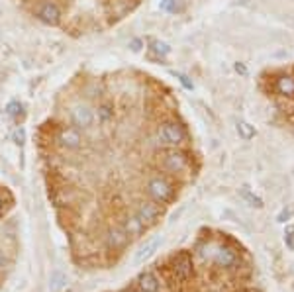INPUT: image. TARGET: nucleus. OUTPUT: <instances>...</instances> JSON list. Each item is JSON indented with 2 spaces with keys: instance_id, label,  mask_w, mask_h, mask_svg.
I'll use <instances>...</instances> for the list:
<instances>
[{
  "instance_id": "nucleus-1",
  "label": "nucleus",
  "mask_w": 294,
  "mask_h": 292,
  "mask_svg": "<svg viewBox=\"0 0 294 292\" xmlns=\"http://www.w3.org/2000/svg\"><path fill=\"white\" fill-rule=\"evenodd\" d=\"M147 192H149V196L153 198L155 202H169L171 198H173V194H175V189H173V184L165 180V178L161 177H155L149 180V184H147Z\"/></svg>"
},
{
  "instance_id": "nucleus-2",
  "label": "nucleus",
  "mask_w": 294,
  "mask_h": 292,
  "mask_svg": "<svg viewBox=\"0 0 294 292\" xmlns=\"http://www.w3.org/2000/svg\"><path fill=\"white\" fill-rule=\"evenodd\" d=\"M186 138L182 126H179L177 122H165L163 126L159 127V140L163 141L165 145H179Z\"/></svg>"
},
{
  "instance_id": "nucleus-3",
  "label": "nucleus",
  "mask_w": 294,
  "mask_h": 292,
  "mask_svg": "<svg viewBox=\"0 0 294 292\" xmlns=\"http://www.w3.org/2000/svg\"><path fill=\"white\" fill-rule=\"evenodd\" d=\"M173 275L180 282H186L192 277V259L189 253H179L173 261Z\"/></svg>"
},
{
  "instance_id": "nucleus-4",
  "label": "nucleus",
  "mask_w": 294,
  "mask_h": 292,
  "mask_svg": "<svg viewBox=\"0 0 294 292\" xmlns=\"http://www.w3.org/2000/svg\"><path fill=\"white\" fill-rule=\"evenodd\" d=\"M161 212H163V210H161V206L155 202V200H153V202H143L140 208H138V214H136V218L140 220L145 228H147V226H153L155 222L159 220Z\"/></svg>"
},
{
  "instance_id": "nucleus-5",
  "label": "nucleus",
  "mask_w": 294,
  "mask_h": 292,
  "mask_svg": "<svg viewBox=\"0 0 294 292\" xmlns=\"http://www.w3.org/2000/svg\"><path fill=\"white\" fill-rule=\"evenodd\" d=\"M163 165H165L167 171H171V173H180V171H184L186 165H189V159H186V155L180 151H171L165 155V159H163Z\"/></svg>"
},
{
  "instance_id": "nucleus-6",
  "label": "nucleus",
  "mask_w": 294,
  "mask_h": 292,
  "mask_svg": "<svg viewBox=\"0 0 294 292\" xmlns=\"http://www.w3.org/2000/svg\"><path fill=\"white\" fill-rule=\"evenodd\" d=\"M73 124L81 129H89L94 124V114L89 106H77L73 110Z\"/></svg>"
},
{
  "instance_id": "nucleus-7",
  "label": "nucleus",
  "mask_w": 294,
  "mask_h": 292,
  "mask_svg": "<svg viewBox=\"0 0 294 292\" xmlns=\"http://www.w3.org/2000/svg\"><path fill=\"white\" fill-rule=\"evenodd\" d=\"M38 18L41 22H45V24L55 25L59 24V20H61V12H59V8H57L53 2H45V4L39 6Z\"/></svg>"
},
{
  "instance_id": "nucleus-8",
  "label": "nucleus",
  "mask_w": 294,
  "mask_h": 292,
  "mask_svg": "<svg viewBox=\"0 0 294 292\" xmlns=\"http://www.w3.org/2000/svg\"><path fill=\"white\" fill-rule=\"evenodd\" d=\"M214 261L220 267H235L239 259H237V253L230 247H218L214 253Z\"/></svg>"
},
{
  "instance_id": "nucleus-9",
  "label": "nucleus",
  "mask_w": 294,
  "mask_h": 292,
  "mask_svg": "<svg viewBox=\"0 0 294 292\" xmlns=\"http://www.w3.org/2000/svg\"><path fill=\"white\" fill-rule=\"evenodd\" d=\"M129 242V235L124 231V228H116V229H110L108 235H106V243L110 249H122L126 247Z\"/></svg>"
},
{
  "instance_id": "nucleus-10",
  "label": "nucleus",
  "mask_w": 294,
  "mask_h": 292,
  "mask_svg": "<svg viewBox=\"0 0 294 292\" xmlns=\"http://www.w3.org/2000/svg\"><path fill=\"white\" fill-rule=\"evenodd\" d=\"M161 243H163V240H161V237H153V240H149V242L145 243V245L141 247L140 251L136 253V263L140 265V263H145L149 257H153V255L159 251Z\"/></svg>"
},
{
  "instance_id": "nucleus-11",
  "label": "nucleus",
  "mask_w": 294,
  "mask_h": 292,
  "mask_svg": "<svg viewBox=\"0 0 294 292\" xmlns=\"http://www.w3.org/2000/svg\"><path fill=\"white\" fill-rule=\"evenodd\" d=\"M59 141H61V145L67 147V149H78L83 140H81L78 129H75V127H67V129H63V131L59 134Z\"/></svg>"
},
{
  "instance_id": "nucleus-12",
  "label": "nucleus",
  "mask_w": 294,
  "mask_h": 292,
  "mask_svg": "<svg viewBox=\"0 0 294 292\" xmlns=\"http://www.w3.org/2000/svg\"><path fill=\"white\" fill-rule=\"evenodd\" d=\"M140 288L143 292H157L159 290V280L155 277L153 273H143L140 275Z\"/></svg>"
},
{
  "instance_id": "nucleus-13",
  "label": "nucleus",
  "mask_w": 294,
  "mask_h": 292,
  "mask_svg": "<svg viewBox=\"0 0 294 292\" xmlns=\"http://www.w3.org/2000/svg\"><path fill=\"white\" fill-rule=\"evenodd\" d=\"M65 286H67V275H65L63 271L55 269V271L51 273V277H49V290L61 292Z\"/></svg>"
},
{
  "instance_id": "nucleus-14",
  "label": "nucleus",
  "mask_w": 294,
  "mask_h": 292,
  "mask_svg": "<svg viewBox=\"0 0 294 292\" xmlns=\"http://www.w3.org/2000/svg\"><path fill=\"white\" fill-rule=\"evenodd\" d=\"M143 229H145V226L141 224L138 218H129L128 222H126V226H124V231L128 233L129 237H138V235H141Z\"/></svg>"
},
{
  "instance_id": "nucleus-15",
  "label": "nucleus",
  "mask_w": 294,
  "mask_h": 292,
  "mask_svg": "<svg viewBox=\"0 0 294 292\" xmlns=\"http://www.w3.org/2000/svg\"><path fill=\"white\" fill-rule=\"evenodd\" d=\"M237 131H239V136H242L243 140H251L255 136V129L249 126L247 122H239L237 124Z\"/></svg>"
},
{
  "instance_id": "nucleus-16",
  "label": "nucleus",
  "mask_w": 294,
  "mask_h": 292,
  "mask_svg": "<svg viewBox=\"0 0 294 292\" xmlns=\"http://www.w3.org/2000/svg\"><path fill=\"white\" fill-rule=\"evenodd\" d=\"M6 114L12 116V118L22 116V104H20V102H10V104L6 106Z\"/></svg>"
},
{
  "instance_id": "nucleus-17",
  "label": "nucleus",
  "mask_w": 294,
  "mask_h": 292,
  "mask_svg": "<svg viewBox=\"0 0 294 292\" xmlns=\"http://www.w3.org/2000/svg\"><path fill=\"white\" fill-rule=\"evenodd\" d=\"M112 116H114V112L110 110V106H108V104H102V106L98 108V120H100V122H108Z\"/></svg>"
},
{
  "instance_id": "nucleus-18",
  "label": "nucleus",
  "mask_w": 294,
  "mask_h": 292,
  "mask_svg": "<svg viewBox=\"0 0 294 292\" xmlns=\"http://www.w3.org/2000/svg\"><path fill=\"white\" fill-rule=\"evenodd\" d=\"M151 49H153L157 55H167V53L171 51V47H169L167 43H163V41H153V43H151Z\"/></svg>"
},
{
  "instance_id": "nucleus-19",
  "label": "nucleus",
  "mask_w": 294,
  "mask_h": 292,
  "mask_svg": "<svg viewBox=\"0 0 294 292\" xmlns=\"http://www.w3.org/2000/svg\"><path fill=\"white\" fill-rule=\"evenodd\" d=\"M284 242L286 245L294 249V226H286V231H284Z\"/></svg>"
},
{
  "instance_id": "nucleus-20",
  "label": "nucleus",
  "mask_w": 294,
  "mask_h": 292,
  "mask_svg": "<svg viewBox=\"0 0 294 292\" xmlns=\"http://www.w3.org/2000/svg\"><path fill=\"white\" fill-rule=\"evenodd\" d=\"M161 10L175 12V10H177V0H161Z\"/></svg>"
},
{
  "instance_id": "nucleus-21",
  "label": "nucleus",
  "mask_w": 294,
  "mask_h": 292,
  "mask_svg": "<svg viewBox=\"0 0 294 292\" xmlns=\"http://www.w3.org/2000/svg\"><path fill=\"white\" fill-rule=\"evenodd\" d=\"M24 140H26V131H24L22 127H18V129L14 131V141H16L18 145H24Z\"/></svg>"
},
{
  "instance_id": "nucleus-22",
  "label": "nucleus",
  "mask_w": 294,
  "mask_h": 292,
  "mask_svg": "<svg viewBox=\"0 0 294 292\" xmlns=\"http://www.w3.org/2000/svg\"><path fill=\"white\" fill-rule=\"evenodd\" d=\"M177 78H179V81L182 83V85H184V87H186V89L192 90V83L189 81V76H184V75H180V73H177Z\"/></svg>"
},
{
  "instance_id": "nucleus-23",
  "label": "nucleus",
  "mask_w": 294,
  "mask_h": 292,
  "mask_svg": "<svg viewBox=\"0 0 294 292\" xmlns=\"http://www.w3.org/2000/svg\"><path fill=\"white\" fill-rule=\"evenodd\" d=\"M131 49H133V51H140L141 49V41H140V39H133V41H131Z\"/></svg>"
},
{
  "instance_id": "nucleus-24",
  "label": "nucleus",
  "mask_w": 294,
  "mask_h": 292,
  "mask_svg": "<svg viewBox=\"0 0 294 292\" xmlns=\"http://www.w3.org/2000/svg\"><path fill=\"white\" fill-rule=\"evenodd\" d=\"M235 71H237V73H242V75H245V73H247V69H245V67H243L242 63L235 65Z\"/></svg>"
},
{
  "instance_id": "nucleus-25",
  "label": "nucleus",
  "mask_w": 294,
  "mask_h": 292,
  "mask_svg": "<svg viewBox=\"0 0 294 292\" xmlns=\"http://www.w3.org/2000/svg\"><path fill=\"white\" fill-rule=\"evenodd\" d=\"M0 267H4V255L0 253Z\"/></svg>"
},
{
  "instance_id": "nucleus-26",
  "label": "nucleus",
  "mask_w": 294,
  "mask_h": 292,
  "mask_svg": "<svg viewBox=\"0 0 294 292\" xmlns=\"http://www.w3.org/2000/svg\"><path fill=\"white\" fill-rule=\"evenodd\" d=\"M0 208H2V198H0Z\"/></svg>"
}]
</instances>
